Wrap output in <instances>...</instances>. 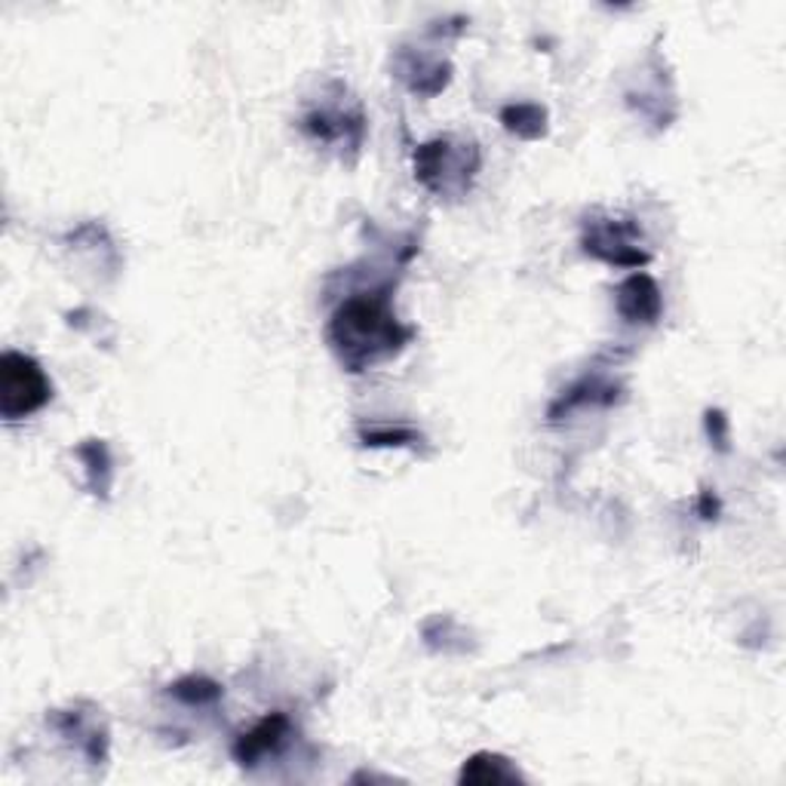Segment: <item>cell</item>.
Returning a JSON list of instances; mask_svg holds the SVG:
<instances>
[{"label": "cell", "instance_id": "obj_11", "mask_svg": "<svg viewBox=\"0 0 786 786\" xmlns=\"http://www.w3.org/2000/svg\"><path fill=\"white\" fill-rule=\"evenodd\" d=\"M169 695H173L178 704H185V707H209V704L222 700L225 691H222V685L213 682L209 676H185V679L169 685Z\"/></svg>", "mask_w": 786, "mask_h": 786}, {"label": "cell", "instance_id": "obj_5", "mask_svg": "<svg viewBox=\"0 0 786 786\" xmlns=\"http://www.w3.org/2000/svg\"><path fill=\"white\" fill-rule=\"evenodd\" d=\"M289 716H286V713H267L265 719H258L249 731H243V735L234 740L230 753H234V759L240 762L243 768H253V765H258V762L267 759V756L279 753L283 744L289 740Z\"/></svg>", "mask_w": 786, "mask_h": 786}, {"label": "cell", "instance_id": "obj_1", "mask_svg": "<svg viewBox=\"0 0 786 786\" xmlns=\"http://www.w3.org/2000/svg\"><path fill=\"white\" fill-rule=\"evenodd\" d=\"M412 335L415 332L396 320L391 295L384 289L344 298L326 332L332 351L347 372H366L381 360H391L412 342Z\"/></svg>", "mask_w": 786, "mask_h": 786}, {"label": "cell", "instance_id": "obj_15", "mask_svg": "<svg viewBox=\"0 0 786 786\" xmlns=\"http://www.w3.org/2000/svg\"><path fill=\"white\" fill-rule=\"evenodd\" d=\"M719 510H723V504H719V498L713 495L710 489H704L698 495V517L700 520H716L719 517Z\"/></svg>", "mask_w": 786, "mask_h": 786}, {"label": "cell", "instance_id": "obj_8", "mask_svg": "<svg viewBox=\"0 0 786 786\" xmlns=\"http://www.w3.org/2000/svg\"><path fill=\"white\" fill-rule=\"evenodd\" d=\"M522 780V774L513 768V762L498 756V753H476L461 765L458 784H517Z\"/></svg>", "mask_w": 786, "mask_h": 786}, {"label": "cell", "instance_id": "obj_3", "mask_svg": "<svg viewBox=\"0 0 786 786\" xmlns=\"http://www.w3.org/2000/svg\"><path fill=\"white\" fill-rule=\"evenodd\" d=\"M52 400V384L35 356L7 351L0 356V415L3 421H22Z\"/></svg>", "mask_w": 786, "mask_h": 786}, {"label": "cell", "instance_id": "obj_14", "mask_svg": "<svg viewBox=\"0 0 786 786\" xmlns=\"http://www.w3.org/2000/svg\"><path fill=\"white\" fill-rule=\"evenodd\" d=\"M56 723H59V725H71L77 735H80V728H77V716H71V713H65V716H56ZM87 753H89V759H92V762L105 759V735L102 737H99V735L87 737Z\"/></svg>", "mask_w": 786, "mask_h": 786}, {"label": "cell", "instance_id": "obj_13", "mask_svg": "<svg viewBox=\"0 0 786 786\" xmlns=\"http://www.w3.org/2000/svg\"><path fill=\"white\" fill-rule=\"evenodd\" d=\"M704 428H707L710 443L716 445L719 452H728L731 433H728V419H725V412H719V409H707V415H704Z\"/></svg>", "mask_w": 786, "mask_h": 786}, {"label": "cell", "instance_id": "obj_12", "mask_svg": "<svg viewBox=\"0 0 786 786\" xmlns=\"http://www.w3.org/2000/svg\"><path fill=\"white\" fill-rule=\"evenodd\" d=\"M363 445L372 449H391V445H415L421 443V436L409 428H375V431H360Z\"/></svg>", "mask_w": 786, "mask_h": 786}, {"label": "cell", "instance_id": "obj_4", "mask_svg": "<svg viewBox=\"0 0 786 786\" xmlns=\"http://www.w3.org/2000/svg\"><path fill=\"white\" fill-rule=\"evenodd\" d=\"M639 243V228L630 222H593L583 234V253L593 255L599 262L615 267H642L648 265V253L636 246Z\"/></svg>", "mask_w": 786, "mask_h": 786}, {"label": "cell", "instance_id": "obj_9", "mask_svg": "<svg viewBox=\"0 0 786 786\" xmlns=\"http://www.w3.org/2000/svg\"><path fill=\"white\" fill-rule=\"evenodd\" d=\"M77 458L87 464L89 492L99 498L111 495V485H115V461H111L108 443H105V440H87V443L77 445Z\"/></svg>", "mask_w": 786, "mask_h": 786}, {"label": "cell", "instance_id": "obj_6", "mask_svg": "<svg viewBox=\"0 0 786 786\" xmlns=\"http://www.w3.org/2000/svg\"><path fill=\"white\" fill-rule=\"evenodd\" d=\"M615 307L627 323L636 326H655L664 314V295L655 279L636 271L615 289Z\"/></svg>", "mask_w": 786, "mask_h": 786}, {"label": "cell", "instance_id": "obj_10", "mask_svg": "<svg viewBox=\"0 0 786 786\" xmlns=\"http://www.w3.org/2000/svg\"><path fill=\"white\" fill-rule=\"evenodd\" d=\"M501 124L520 139H541L547 132V111L541 105H508L501 111Z\"/></svg>", "mask_w": 786, "mask_h": 786}, {"label": "cell", "instance_id": "obj_7", "mask_svg": "<svg viewBox=\"0 0 786 786\" xmlns=\"http://www.w3.org/2000/svg\"><path fill=\"white\" fill-rule=\"evenodd\" d=\"M302 129L317 141H351L360 148L363 141V115H332V111H311L302 120Z\"/></svg>", "mask_w": 786, "mask_h": 786}, {"label": "cell", "instance_id": "obj_2", "mask_svg": "<svg viewBox=\"0 0 786 786\" xmlns=\"http://www.w3.org/2000/svg\"><path fill=\"white\" fill-rule=\"evenodd\" d=\"M480 169V151L473 141L433 139L415 151V176L440 197H461Z\"/></svg>", "mask_w": 786, "mask_h": 786}]
</instances>
